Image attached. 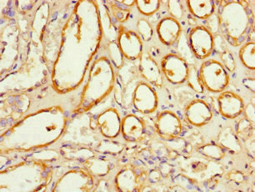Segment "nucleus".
I'll return each instance as SVG.
<instances>
[{
  "mask_svg": "<svg viewBox=\"0 0 255 192\" xmlns=\"http://www.w3.org/2000/svg\"><path fill=\"white\" fill-rule=\"evenodd\" d=\"M227 178L230 181H233V182L241 183L245 179V177L241 172H238V171H232V172L229 173Z\"/></svg>",
  "mask_w": 255,
  "mask_h": 192,
  "instance_id": "bb28decb",
  "label": "nucleus"
},
{
  "mask_svg": "<svg viewBox=\"0 0 255 192\" xmlns=\"http://www.w3.org/2000/svg\"><path fill=\"white\" fill-rule=\"evenodd\" d=\"M218 17L225 40L234 47L245 44L254 26V13L250 3L245 0H223Z\"/></svg>",
  "mask_w": 255,
  "mask_h": 192,
  "instance_id": "f257e3e1",
  "label": "nucleus"
},
{
  "mask_svg": "<svg viewBox=\"0 0 255 192\" xmlns=\"http://www.w3.org/2000/svg\"><path fill=\"white\" fill-rule=\"evenodd\" d=\"M155 128L158 136L165 140H174L183 132V124L179 116L170 110L158 114L155 121Z\"/></svg>",
  "mask_w": 255,
  "mask_h": 192,
  "instance_id": "0eeeda50",
  "label": "nucleus"
},
{
  "mask_svg": "<svg viewBox=\"0 0 255 192\" xmlns=\"http://www.w3.org/2000/svg\"><path fill=\"white\" fill-rule=\"evenodd\" d=\"M118 45L123 56L129 60L139 59L143 54L142 38L134 31L120 28L118 34Z\"/></svg>",
  "mask_w": 255,
  "mask_h": 192,
  "instance_id": "423d86ee",
  "label": "nucleus"
},
{
  "mask_svg": "<svg viewBox=\"0 0 255 192\" xmlns=\"http://www.w3.org/2000/svg\"><path fill=\"white\" fill-rule=\"evenodd\" d=\"M138 12L143 15H153L160 7V0H136Z\"/></svg>",
  "mask_w": 255,
  "mask_h": 192,
  "instance_id": "6ab92c4d",
  "label": "nucleus"
},
{
  "mask_svg": "<svg viewBox=\"0 0 255 192\" xmlns=\"http://www.w3.org/2000/svg\"><path fill=\"white\" fill-rule=\"evenodd\" d=\"M168 10L172 16V18L175 19L182 18L184 15V7L180 1H168Z\"/></svg>",
  "mask_w": 255,
  "mask_h": 192,
  "instance_id": "b1692460",
  "label": "nucleus"
},
{
  "mask_svg": "<svg viewBox=\"0 0 255 192\" xmlns=\"http://www.w3.org/2000/svg\"><path fill=\"white\" fill-rule=\"evenodd\" d=\"M254 124L248 121L247 119H242L238 122L235 131L240 140L247 141L252 136Z\"/></svg>",
  "mask_w": 255,
  "mask_h": 192,
  "instance_id": "412c9836",
  "label": "nucleus"
},
{
  "mask_svg": "<svg viewBox=\"0 0 255 192\" xmlns=\"http://www.w3.org/2000/svg\"><path fill=\"white\" fill-rule=\"evenodd\" d=\"M145 125L137 115L128 114L121 121V134L125 141L138 142L143 138Z\"/></svg>",
  "mask_w": 255,
  "mask_h": 192,
  "instance_id": "ddd939ff",
  "label": "nucleus"
},
{
  "mask_svg": "<svg viewBox=\"0 0 255 192\" xmlns=\"http://www.w3.org/2000/svg\"><path fill=\"white\" fill-rule=\"evenodd\" d=\"M217 142L225 151L232 155H237L242 151V141L237 136L235 129L231 126L220 131L218 135Z\"/></svg>",
  "mask_w": 255,
  "mask_h": 192,
  "instance_id": "4468645a",
  "label": "nucleus"
},
{
  "mask_svg": "<svg viewBox=\"0 0 255 192\" xmlns=\"http://www.w3.org/2000/svg\"><path fill=\"white\" fill-rule=\"evenodd\" d=\"M199 78L204 89L213 93H221L230 84V75L222 63L215 59H207L202 63Z\"/></svg>",
  "mask_w": 255,
  "mask_h": 192,
  "instance_id": "f03ea898",
  "label": "nucleus"
},
{
  "mask_svg": "<svg viewBox=\"0 0 255 192\" xmlns=\"http://www.w3.org/2000/svg\"><path fill=\"white\" fill-rule=\"evenodd\" d=\"M117 3H121V4H124V5L128 6V7H130V6H133L135 4L136 0H122V1H116Z\"/></svg>",
  "mask_w": 255,
  "mask_h": 192,
  "instance_id": "c756f323",
  "label": "nucleus"
},
{
  "mask_svg": "<svg viewBox=\"0 0 255 192\" xmlns=\"http://www.w3.org/2000/svg\"><path fill=\"white\" fill-rule=\"evenodd\" d=\"M116 185L122 192H134L138 186V179L133 170L124 169L117 175Z\"/></svg>",
  "mask_w": 255,
  "mask_h": 192,
  "instance_id": "dca6fc26",
  "label": "nucleus"
},
{
  "mask_svg": "<svg viewBox=\"0 0 255 192\" xmlns=\"http://www.w3.org/2000/svg\"><path fill=\"white\" fill-rule=\"evenodd\" d=\"M185 118L192 126L202 127L206 126L213 118L210 105L203 100H194L189 103L184 111Z\"/></svg>",
  "mask_w": 255,
  "mask_h": 192,
  "instance_id": "6e6552de",
  "label": "nucleus"
},
{
  "mask_svg": "<svg viewBox=\"0 0 255 192\" xmlns=\"http://www.w3.org/2000/svg\"><path fill=\"white\" fill-rule=\"evenodd\" d=\"M245 115H246V119L250 122L254 124L255 122V105H253V103H250L248 105L246 109L245 108Z\"/></svg>",
  "mask_w": 255,
  "mask_h": 192,
  "instance_id": "cd10ccee",
  "label": "nucleus"
},
{
  "mask_svg": "<svg viewBox=\"0 0 255 192\" xmlns=\"http://www.w3.org/2000/svg\"><path fill=\"white\" fill-rule=\"evenodd\" d=\"M161 71L166 80L173 85L186 82L189 75V64L179 54L169 53L161 59Z\"/></svg>",
  "mask_w": 255,
  "mask_h": 192,
  "instance_id": "7ed1b4c3",
  "label": "nucleus"
},
{
  "mask_svg": "<svg viewBox=\"0 0 255 192\" xmlns=\"http://www.w3.org/2000/svg\"><path fill=\"white\" fill-rule=\"evenodd\" d=\"M110 55L112 57L113 60L115 62V65L117 68L121 65L123 62V54L121 52L120 53H118L117 52L120 51V47L118 44H110Z\"/></svg>",
  "mask_w": 255,
  "mask_h": 192,
  "instance_id": "a878e982",
  "label": "nucleus"
},
{
  "mask_svg": "<svg viewBox=\"0 0 255 192\" xmlns=\"http://www.w3.org/2000/svg\"><path fill=\"white\" fill-rule=\"evenodd\" d=\"M186 82L189 85V87L195 92L204 93V88L199 78V70H197L196 67L194 66V64H189V75L187 78Z\"/></svg>",
  "mask_w": 255,
  "mask_h": 192,
  "instance_id": "aec40b11",
  "label": "nucleus"
},
{
  "mask_svg": "<svg viewBox=\"0 0 255 192\" xmlns=\"http://www.w3.org/2000/svg\"><path fill=\"white\" fill-rule=\"evenodd\" d=\"M220 57L221 63L225 66V69H227V71H235L236 69V62L231 52L225 50L220 54Z\"/></svg>",
  "mask_w": 255,
  "mask_h": 192,
  "instance_id": "393cba45",
  "label": "nucleus"
},
{
  "mask_svg": "<svg viewBox=\"0 0 255 192\" xmlns=\"http://www.w3.org/2000/svg\"><path fill=\"white\" fill-rule=\"evenodd\" d=\"M111 11H112L113 15L115 17V19L120 23H124L125 21H127L128 18L129 17V14H130L129 9L122 8L115 3H111Z\"/></svg>",
  "mask_w": 255,
  "mask_h": 192,
  "instance_id": "5701e85b",
  "label": "nucleus"
},
{
  "mask_svg": "<svg viewBox=\"0 0 255 192\" xmlns=\"http://www.w3.org/2000/svg\"><path fill=\"white\" fill-rule=\"evenodd\" d=\"M219 110L222 116L235 119L242 115L245 110V101L240 95L232 91H225L218 97Z\"/></svg>",
  "mask_w": 255,
  "mask_h": 192,
  "instance_id": "1a4fd4ad",
  "label": "nucleus"
},
{
  "mask_svg": "<svg viewBox=\"0 0 255 192\" xmlns=\"http://www.w3.org/2000/svg\"><path fill=\"white\" fill-rule=\"evenodd\" d=\"M138 72L140 76L153 87L161 88L163 85V76L160 67L153 57L148 53H143L139 58Z\"/></svg>",
  "mask_w": 255,
  "mask_h": 192,
  "instance_id": "9b49d317",
  "label": "nucleus"
},
{
  "mask_svg": "<svg viewBox=\"0 0 255 192\" xmlns=\"http://www.w3.org/2000/svg\"><path fill=\"white\" fill-rule=\"evenodd\" d=\"M240 61L248 69H255V43L254 41L246 42L242 44L239 52Z\"/></svg>",
  "mask_w": 255,
  "mask_h": 192,
  "instance_id": "f3484780",
  "label": "nucleus"
},
{
  "mask_svg": "<svg viewBox=\"0 0 255 192\" xmlns=\"http://www.w3.org/2000/svg\"><path fill=\"white\" fill-rule=\"evenodd\" d=\"M189 42L192 52L197 59H207L214 51V36L209 28L204 26H196L192 28L189 33Z\"/></svg>",
  "mask_w": 255,
  "mask_h": 192,
  "instance_id": "39448f33",
  "label": "nucleus"
},
{
  "mask_svg": "<svg viewBox=\"0 0 255 192\" xmlns=\"http://www.w3.org/2000/svg\"><path fill=\"white\" fill-rule=\"evenodd\" d=\"M197 151L212 161H221L225 157V151L218 143H208L199 146Z\"/></svg>",
  "mask_w": 255,
  "mask_h": 192,
  "instance_id": "a211bd4d",
  "label": "nucleus"
},
{
  "mask_svg": "<svg viewBox=\"0 0 255 192\" xmlns=\"http://www.w3.org/2000/svg\"><path fill=\"white\" fill-rule=\"evenodd\" d=\"M131 103L138 112L149 115L158 108V98L154 87L146 81H138L136 85Z\"/></svg>",
  "mask_w": 255,
  "mask_h": 192,
  "instance_id": "20e7f679",
  "label": "nucleus"
},
{
  "mask_svg": "<svg viewBox=\"0 0 255 192\" xmlns=\"http://www.w3.org/2000/svg\"><path fill=\"white\" fill-rule=\"evenodd\" d=\"M156 32L162 44L171 46L178 41L182 33V27L175 18L165 17L158 22Z\"/></svg>",
  "mask_w": 255,
  "mask_h": 192,
  "instance_id": "f8f14e48",
  "label": "nucleus"
},
{
  "mask_svg": "<svg viewBox=\"0 0 255 192\" xmlns=\"http://www.w3.org/2000/svg\"><path fill=\"white\" fill-rule=\"evenodd\" d=\"M186 3L192 15L199 19L209 18L215 13V3L213 0H189Z\"/></svg>",
  "mask_w": 255,
  "mask_h": 192,
  "instance_id": "2eb2a0df",
  "label": "nucleus"
},
{
  "mask_svg": "<svg viewBox=\"0 0 255 192\" xmlns=\"http://www.w3.org/2000/svg\"><path fill=\"white\" fill-rule=\"evenodd\" d=\"M121 121L122 120L117 110L110 108L98 116V128L105 138L115 139L121 133Z\"/></svg>",
  "mask_w": 255,
  "mask_h": 192,
  "instance_id": "9d476101",
  "label": "nucleus"
},
{
  "mask_svg": "<svg viewBox=\"0 0 255 192\" xmlns=\"http://www.w3.org/2000/svg\"><path fill=\"white\" fill-rule=\"evenodd\" d=\"M243 85L252 92H255V80L254 79H245L243 80Z\"/></svg>",
  "mask_w": 255,
  "mask_h": 192,
  "instance_id": "c85d7f7f",
  "label": "nucleus"
},
{
  "mask_svg": "<svg viewBox=\"0 0 255 192\" xmlns=\"http://www.w3.org/2000/svg\"><path fill=\"white\" fill-rule=\"evenodd\" d=\"M137 29L138 35L140 36L142 40L145 42L150 41L153 36V27L148 21L144 18H141L137 23Z\"/></svg>",
  "mask_w": 255,
  "mask_h": 192,
  "instance_id": "4be33fe9",
  "label": "nucleus"
}]
</instances>
